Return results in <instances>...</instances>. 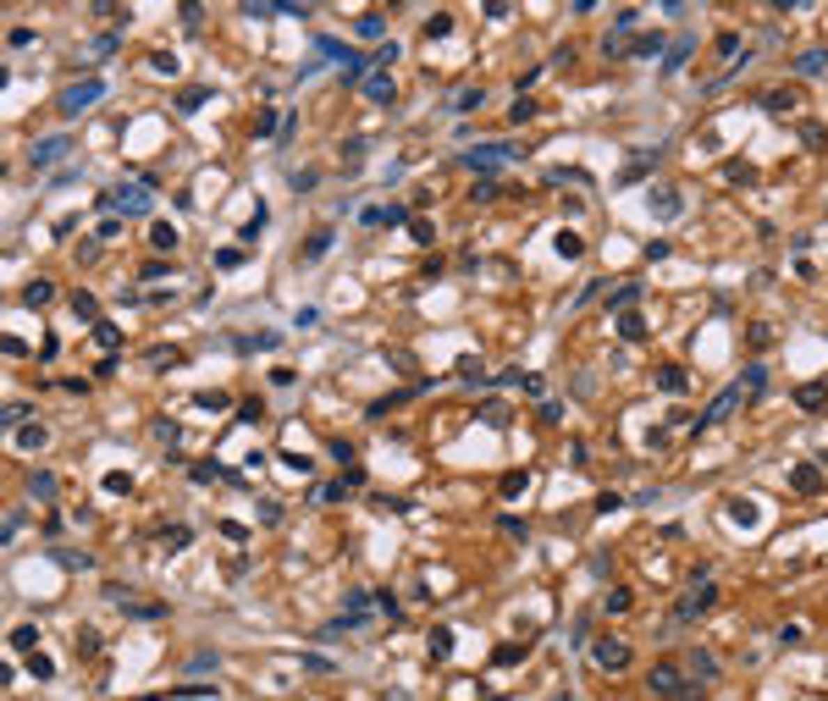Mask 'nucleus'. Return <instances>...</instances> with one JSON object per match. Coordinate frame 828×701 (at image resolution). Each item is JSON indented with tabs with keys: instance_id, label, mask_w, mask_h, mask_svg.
<instances>
[{
	"instance_id": "nucleus-1",
	"label": "nucleus",
	"mask_w": 828,
	"mask_h": 701,
	"mask_svg": "<svg viewBox=\"0 0 828 701\" xmlns=\"http://www.w3.org/2000/svg\"><path fill=\"white\" fill-rule=\"evenodd\" d=\"M508 160H520L514 144H475V150H464V166H469V171H497V166H508Z\"/></svg>"
},
{
	"instance_id": "nucleus-2",
	"label": "nucleus",
	"mask_w": 828,
	"mask_h": 701,
	"mask_svg": "<svg viewBox=\"0 0 828 701\" xmlns=\"http://www.w3.org/2000/svg\"><path fill=\"white\" fill-rule=\"evenodd\" d=\"M111 205H116L122 216H144L155 205V182H122V188L111 194Z\"/></svg>"
},
{
	"instance_id": "nucleus-3",
	"label": "nucleus",
	"mask_w": 828,
	"mask_h": 701,
	"mask_svg": "<svg viewBox=\"0 0 828 701\" xmlns=\"http://www.w3.org/2000/svg\"><path fill=\"white\" fill-rule=\"evenodd\" d=\"M100 100H105V83H100V78H83V83H72V88L61 94V111L77 116V111H88V105H100Z\"/></svg>"
},
{
	"instance_id": "nucleus-4",
	"label": "nucleus",
	"mask_w": 828,
	"mask_h": 701,
	"mask_svg": "<svg viewBox=\"0 0 828 701\" xmlns=\"http://www.w3.org/2000/svg\"><path fill=\"white\" fill-rule=\"evenodd\" d=\"M591 663L607 668V674H618V668L630 663V646H624V640H597V646H591Z\"/></svg>"
},
{
	"instance_id": "nucleus-5",
	"label": "nucleus",
	"mask_w": 828,
	"mask_h": 701,
	"mask_svg": "<svg viewBox=\"0 0 828 701\" xmlns=\"http://www.w3.org/2000/svg\"><path fill=\"white\" fill-rule=\"evenodd\" d=\"M718 602V591H712V580H701V591H690L685 602H679V619H696V613H707Z\"/></svg>"
},
{
	"instance_id": "nucleus-6",
	"label": "nucleus",
	"mask_w": 828,
	"mask_h": 701,
	"mask_svg": "<svg viewBox=\"0 0 828 701\" xmlns=\"http://www.w3.org/2000/svg\"><path fill=\"white\" fill-rule=\"evenodd\" d=\"M398 221H409L403 205H365V227H398Z\"/></svg>"
},
{
	"instance_id": "nucleus-7",
	"label": "nucleus",
	"mask_w": 828,
	"mask_h": 701,
	"mask_svg": "<svg viewBox=\"0 0 828 701\" xmlns=\"http://www.w3.org/2000/svg\"><path fill=\"white\" fill-rule=\"evenodd\" d=\"M72 150V139L67 133H56V139H45V144H33V166H50V160H61Z\"/></svg>"
},
{
	"instance_id": "nucleus-8",
	"label": "nucleus",
	"mask_w": 828,
	"mask_h": 701,
	"mask_svg": "<svg viewBox=\"0 0 828 701\" xmlns=\"http://www.w3.org/2000/svg\"><path fill=\"white\" fill-rule=\"evenodd\" d=\"M652 691H657V696H679V691H685L674 663H657V668H652Z\"/></svg>"
},
{
	"instance_id": "nucleus-9",
	"label": "nucleus",
	"mask_w": 828,
	"mask_h": 701,
	"mask_svg": "<svg viewBox=\"0 0 828 701\" xmlns=\"http://www.w3.org/2000/svg\"><path fill=\"white\" fill-rule=\"evenodd\" d=\"M28 497H33V503H56V475H50V469H33V475H28Z\"/></svg>"
},
{
	"instance_id": "nucleus-10",
	"label": "nucleus",
	"mask_w": 828,
	"mask_h": 701,
	"mask_svg": "<svg viewBox=\"0 0 828 701\" xmlns=\"http://www.w3.org/2000/svg\"><path fill=\"white\" fill-rule=\"evenodd\" d=\"M735 403H740V387H729V392H724V397H718V403H712V409L701 414V420H696V431H707V425H718V420H724V414H729Z\"/></svg>"
},
{
	"instance_id": "nucleus-11",
	"label": "nucleus",
	"mask_w": 828,
	"mask_h": 701,
	"mask_svg": "<svg viewBox=\"0 0 828 701\" xmlns=\"http://www.w3.org/2000/svg\"><path fill=\"white\" fill-rule=\"evenodd\" d=\"M795 491H806V497H818V491H823V475H818V464H795Z\"/></svg>"
},
{
	"instance_id": "nucleus-12",
	"label": "nucleus",
	"mask_w": 828,
	"mask_h": 701,
	"mask_svg": "<svg viewBox=\"0 0 828 701\" xmlns=\"http://www.w3.org/2000/svg\"><path fill=\"white\" fill-rule=\"evenodd\" d=\"M72 315H77V320H88V326H100V304H94V293H72Z\"/></svg>"
},
{
	"instance_id": "nucleus-13",
	"label": "nucleus",
	"mask_w": 828,
	"mask_h": 701,
	"mask_svg": "<svg viewBox=\"0 0 828 701\" xmlns=\"http://www.w3.org/2000/svg\"><path fill=\"white\" fill-rule=\"evenodd\" d=\"M652 205H657V216H663V221H674V216H679V194H674V188H657V194H652Z\"/></svg>"
},
{
	"instance_id": "nucleus-14",
	"label": "nucleus",
	"mask_w": 828,
	"mask_h": 701,
	"mask_svg": "<svg viewBox=\"0 0 828 701\" xmlns=\"http://www.w3.org/2000/svg\"><path fill=\"white\" fill-rule=\"evenodd\" d=\"M22 304H28V310L50 304V282H28V288H22Z\"/></svg>"
},
{
	"instance_id": "nucleus-15",
	"label": "nucleus",
	"mask_w": 828,
	"mask_h": 701,
	"mask_svg": "<svg viewBox=\"0 0 828 701\" xmlns=\"http://www.w3.org/2000/svg\"><path fill=\"white\" fill-rule=\"evenodd\" d=\"M657 387H663V392H685V370H679V365L657 370Z\"/></svg>"
},
{
	"instance_id": "nucleus-16",
	"label": "nucleus",
	"mask_w": 828,
	"mask_h": 701,
	"mask_svg": "<svg viewBox=\"0 0 828 701\" xmlns=\"http://www.w3.org/2000/svg\"><path fill=\"white\" fill-rule=\"evenodd\" d=\"M365 94H370V100H392V78H386V72L365 78Z\"/></svg>"
},
{
	"instance_id": "nucleus-17",
	"label": "nucleus",
	"mask_w": 828,
	"mask_h": 701,
	"mask_svg": "<svg viewBox=\"0 0 828 701\" xmlns=\"http://www.w3.org/2000/svg\"><path fill=\"white\" fill-rule=\"evenodd\" d=\"M795 67H801V72H823V67H828V50H806Z\"/></svg>"
},
{
	"instance_id": "nucleus-18",
	"label": "nucleus",
	"mask_w": 828,
	"mask_h": 701,
	"mask_svg": "<svg viewBox=\"0 0 828 701\" xmlns=\"http://www.w3.org/2000/svg\"><path fill=\"white\" fill-rule=\"evenodd\" d=\"M762 105H767V111H790V105H795V94H790V88H773Z\"/></svg>"
},
{
	"instance_id": "nucleus-19",
	"label": "nucleus",
	"mask_w": 828,
	"mask_h": 701,
	"mask_svg": "<svg viewBox=\"0 0 828 701\" xmlns=\"http://www.w3.org/2000/svg\"><path fill=\"white\" fill-rule=\"evenodd\" d=\"M635 299H641V288H635V282H630V288H618V293H613V299H607V310H624V304H635Z\"/></svg>"
},
{
	"instance_id": "nucleus-20",
	"label": "nucleus",
	"mask_w": 828,
	"mask_h": 701,
	"mask_svg": "<svg viewBox=\"0 0 828 701\" xmlns=\"http://www.w3.org/2000/svg\"><path fill=\"white\" fill-rule=\"evenodd\" d=\"M618 331H624V337H646V320H641V315H618Z\"/></svg>"
},
{
	"instance_id": "nucleus-21",
	"label": "nucleus",
	"mask_w": 828,
	"mask_h": 701,
	"mask_svg": "<svg viewBox=\"0 0 828 701\" xmlns=\"http://www.w3.org/2000/svg\"><path fill=\"white\" fill-rule=\"evenodd\" d=\"M17 448H45V425H28V431H17Z\"/></svg>"
},
{
	"instance_id": "nucleus-22",
	"label": "nucleus",
	"mask_w": 828,
	"mask_h": 701,
	"mask_svg": "<svg viewBox=\"0 0 828 701\" xmlns=\"http://www.w3.org/2000/svg\"><path fill=\"white\" fill-rule=\"evenodd\" d=\"M795 403H801V409H823V387H801Z\"/></svg>"
},
{
	"instance_id": "nucleus-23",
	"label": "nucleus",
	"mask_w": 828,
	"mask_h": 701,
	"mask_svg": "<svg viewBox=\"0 0 828 701\" xmlns=\"http://www.w3.org/2000/svg\"><path fill=\"white\" fill-rule=\"evenodd\" d=\"M155 249H177V227L160 221V227H155Z\"/></svg>"
},
{
	"instance_id": "nucleus-24",
	"label": "nucleus",
	"mask_w": 828,
	"mask_h": 701,
	"mask_svg": "<svg viewBox=\"0 0 828 701\" xmlns=\"http://www.w3.org/2000/svg\"><path fill=\"white\" fill-rule=\"evenodd\" d=\"M607 613H630V591H607Z\"/></svg>"
},
{
	"instance_id": "nucleus-25",
	"label": "nucleus",
	"mask_w": 828,
	"mask_h": 701,
	"mask_svg": "<svg viewBox=\"0 0 828 701\" xmlns=\"http://www.w3.org/2000/svg\"><path fill=\"white\" fill-rule=\"evenodd\" d=\"M33 640H39V629H11V646H17V652H28Z\"/></svg>"
},
{
	"instance_id": "nucleus-26",
	"label": "nucleus",
	"mask_w": 828,
	"mask_h": 701,
	"mask_svg": "<svg viewBox=\"0 0 828 701\" xmlns=\"http://www.w3.org/2000/svg\"><path fill=\"white\" fill-rule=\"evenodd\" d=\"M448 646H453V629H437V635H431V652H437V657H448Z\"/></svg>"
},
{
	"instance_id": "nucleus-27",
	"label": "nucleus",
	"mask_w": 828,
	"mask_h": 701,
	"mask_svg": "<svg viewBox=\"0 0 828 701\" xmlns=\"http://www.w3.org/2000/svg\"><path fill=\"white\" fill-rule=\"evenodd\" d=\"M216 265H221V271H237V265H243V254H237V249H221V254H216Z\"/></svg>"
},
{
	"instance_id": "nucleus-28",
	"label": "nucleus",
	"mask_w": 828,
	"mask_h": 701,
	"mask_svg": "<svg viewBox=\"0 0 828 701\" xmlns=\"http://www.w3.org/2000/svg\"><path fill=\"white\" fill-rule=\"evenodd\" d=\"M685 56H690V39H674V50H669V72H674Z\"/></svg>"
},
{
	"instance_id": "nucleus-29",
	"label": "nucleus",
	"mask_w": 828,
	"mask_h": 701,
	"mask_svg": "<svg viewBox=\"0 0 828 701\" xmlns=\"http://www.w3.org/2000/svg\"><path fill=\"white\" fill-rule=\"evenodd\" d=\"M635 50H641V56H657V50H663V39H657V33H646V39H635Z\"/></svg>"
},
{
	"instance_id": "nucleus-30",
	"label": "nucleus",
	"mask_w": 828,
	"mask_h": 701,
	"mask_svg": "<svg viewBox=\"0 0 828 701\" xmlns=\"http://www.w3.org/2000/svg\"><path fill=\"white\" fill-rule=\"evenodd\" d=\"M525 486H530V475H508V480H503V491H508V497H520Z\"/></svg>"
}]
</instances>
